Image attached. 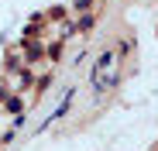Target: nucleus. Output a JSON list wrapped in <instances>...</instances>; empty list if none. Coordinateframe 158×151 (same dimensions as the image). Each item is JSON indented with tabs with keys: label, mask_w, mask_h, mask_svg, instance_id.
Segmentation results:
<instances>
[{
	"label": "nucleus",
	"mask_w": 158,
	"mask_h": 151,
	"mask_svg": "<svg viewBox=\"0 0 158 151\" xmlns=\"http://www.w3.org/2000/svg\"><path fill=\"white\" fill-rule=\"evenodd\" d=\"M120 55L114 52H103L100 59H96V65H93V89L96 93H110L114 86H117V79H120Z\"/></svg>",
	"instance_id": "obj_1"
}]
</instances>
